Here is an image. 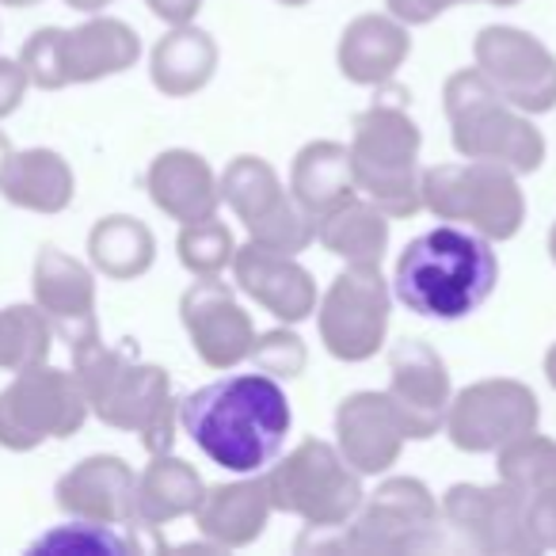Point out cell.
<instances>
[{"instance_id": "obj_1", "label": "cell", "mask_w": 556, "mask_h": 556, "mask_svg": "<svg viewBox=\"0 0 556 556\" xmlns=\"http://www.w3.org/2000/svg\"><path fill=\"white\" fill-rule=\"evenodd\" d=\"M179 427L225 472H263L294 427L290 396L270 374H232L179 401Z\"/></svg>"}, {"instance_id": "obj_2", "label": "cell", "mask_w": 556, "mask_h": 556, "mask_svg": "<svg viewBox=\"0 0 556 556\" xmlns=\"http://www.w3.org/2000/svg\"><path fill=\"white\" fill-rule=\"evenodd\" d=\"M500 255L492 240L465 225H439L408 240L393 270V298L408 313L454 325L495 294Z\"/></svg>"}, {"instance_id": "obj_3", "label": "cell", "mask_w": 556, "mask_h": 556, "mask_svg": "<svg viewBox=\"0 0 556 556\" xmlns=\"http://www.w3.org/2000/svg\"><path fill=\"white\" fill-rule=\"evenodd\" d=\"M73 374L85 389L88 412L100 424L138 434L149 457L176 446L179 404L172 396L168 370L141 363L130 348H108L103 340H92L73 348Z\"/></svg>"}, {"instance_id": "obj_4", "label": "cell", "mask_w": 556, "mask_h": 556, "mask_svg": "<svg viewBox=\"0 0 556 556\" xmlns=\"http://www.w3.org/2000/svg\"><path fill=\"white\" fill-rule=\"evenodd\" d=\"M442 545V503L416 477H389L374 495H363L358 510L336 530L305 526L298 553H363L412 556Z\"/></svg>"}, {"instance_id": "obj_5", "label": "cell", "mask_w": 556, "mask_h": 556, "mask_svg": "<svg viewBox=\"0 0 556 556\" xmlns=\"http://www.w3.org/2000/svg\"><path fill=\"white\" fill-rule=\"evenodd\" d=\"M348 149L358 194H366L389 217H412L424 210V199H419L424 134L404 108V96H386L358 111Z\"/></svg>"}, {"instance_id": "obj_6", "label": "cell", "mask_w": 556, "mask_h": 556, "mask_svg": "<svg viewBox=\"0 0 556 556\" xmlns=\"http://www.w3.org/2000/svg\"><path fill=\"white\" fill-rule=\"evenodd\" d=\"M442 108L450 118V141L465 161H495L518 176H530L545 164V138L530 123L533 115L503 100L477 65L457 70L442 85Z\"/></svg>"}, {"instance_id": "obj_7", "label": "cell", "mask_w": 556, "mask_h": 556, "mask_svg": "<svg viewBox=\"0 0 556 556\" xmlns=\"http://www.w3.org/2000/svg\"><path fill=\"white\" fill-rule=\"evenodd\" d=\"M141 39L126 20L88 16L77 27H42L20 50L27 80L42 92H62L70 85H96L103 77L134 70Z\"/></svg>"}, {"instance_id": "obj_8", "label": "cell", "mask_w": 556, "mask_h": 556, "mask_svg": "<svg viewBox=\"0 0 556 556\" xmlns=\"http://www.w3.org/2000/svg\"><path fill=\"white\" fill-rule=\"evenodd\" d=\"M419 199L439 222H454L488 240L518 237L526 222V194L518 172L495 161H454L419 172Z\"/></svg>"}, {"instance_id": "obj_9", "label": "cell", "mask_w": 556, "mask_h": 556, "mask_svg": "<svg viewBox=\"0 0 556 556\" xmlns=\"http://www.w3.org/2000/svg\"><path fill=\"white\" fill-rule=\"evenodd\" d=\"M270 507L282 515L302 518L313 530H336L343 526L363 503V477L343 462L336 442L305 439L287 457L263 469Z\"/></svg>"}, {"instance_id": "obj_10", "label": "cell", "mask_w": 556, "mask_h": 556, "mask_svg": "<svg viewBox=\"0 0 556 556\" xmlns=\"http://www.w3.org/2000/svg\"><path fill=\"white\" fill-rule=\"evenodd\" d=\"M88 416L77 374L50 363L27 366L0 389V446L27 454L50 439H73Z\"/></svg>"}, {"instance_id": "obj_11", "label": "cell", "mask_w": 556, "mask_h": 556, "mask_svg": "<svg viewBox=\"0 0 556 556\" xmlns=\"http://www.w3.org/2000/svg\"><path fill=\"white\" fill-rule=\"evenodd\" d=\"M393 290L381 263H348L317 302L320 343L340 363H370L389 336Z\"/></svg>"}, {"instance_id": "obj_12", "label": "cell", "mask_w": 556, "mask_h": 556, "mask_svg": "<svg viewBox=\"0 0 556 556\" xmlns=\"http://www.w3.org/2000/svg\"><path fill=\"white\" fill-rule=\"evenodd\" d=\"M222 202L244 222L248 240L275 252L298 255L317 240V222L294 202V194L282 187L278 172L263 156H232L217 176Z\"/></svg>"}, {"instance_id": "obj_13", "label": "cell", "mask_w": 556, "mask_h": 556, "mask_svg": "<svg viewBox=\"0 0 556 556\" xmlns=\"http://www.w3.org/2000/svg\"><path fill=\"white\" fill-rule=\"evenodd\" d=\"M538 424L541 401L526 381L484 378L450 396L442 431L462 454H500L515 439L538 431Z\"/></svg>"}, {"instance_id": "obj_14", "label": "cell", "mask_w": 556, "mask_h": 556, "mask_svg": "<svg viewBox=\"0 0 556 556\" xmlns=\"http://www.w3.org/2000/svg\"><path fill=\"white\" fill-rule=\"evenodd\" d=\"M472 65L507 103L526 115L556 111V54L538 39L510 24H492L472 42Z\"/></svg>"}, {"instance_id": "obj_15", "label": "cell", "mask_w": 556, "mask_h": 556, "mask_svg": "<svg viewBox=\"0 0 556 556\" xmlns=\"http://www.w3.org/2000/svg\"><path fill=\"white\" fill-rule=\"evenodd\" d=\"M442 526L484 556H533L541 545L526 526L522 503L507 484H454L442 495Z\"/></svg>"}, {"instance_id": "obj_16", "label": "cell", "mask_w": 556, "mask_h": 556, "mask_svg": "<svg viewBox=\"0 0 556 556\" xmlns=\"http://www.w3.org/2000/svg\"><path fill=\"white\" fill-rule=\"evenodd\" d=\"M179 320L191 340L194 355L210 370H232L248 363L255 348V325L248 309L237 302L229 282L217 278H194L191 287L179 298Z\"/></svg>"}, {"instance_id": "obj_17", "label": "cell", "mask_w": 556, "mask_h": 556, "mask_svg": "<svg viewBox=\"0 0 556 556\" xmlns=\"http://www.w3.org/2000/svg\"><path fill=\"white\" fill-rule=\"evenodd\" d=\"M389 404L408 442H427L442 431L454 386L442 355L424 340H404L389 351Z\"/></svg>"}, {"instance_id": "obj_18", "label": "cell", "mask_w": 556, "mask_h": 556, "mask_svg": "<svg viewBox=\"0 0 556 556\" xmlns=\"http://www.w3.org/2000/svg\"><path fill=\"white\" fill-rule=\"evenodd\" d=\"M31 294L42 317L50 320L54 336L65 343L80 348V343L100 340V317H96V270L80 263L77 255L62 252V248L47 244L35 255L31 270Z\"/></svg>"}, {"instance_id": "obj_19", "label": "cell", "mask_w": 556, "mask_h": 556, "mask_svg": "<svg viewBox=\"0 0 556 556\" xmlns=\"http://www.w3.org/2000/svg\"><path fill=\"white\" fill-rule=\"evenodd\" d=\"M232 278H237L240 294H248L282 325H302L317 313V278L309 275V267L298 263V255L248 240V244H237Z\"/></svg>"}, {"instance_id": "obj_20", "label": "cell", "mask_w": 556, "mask_h": 556, "mask_svg": "<svg viewBox=\"0 0 556 556\" xmlns=\"http://www.w3.org/2000/svg\"><path fill=\"white\" fill-rule=\"evenodd\" d=\"M58 510L80 522L134 526L138 522V472L115 454L77 462L54 488Z\"/></svg>"}, {"instance_id": "obj_21", "label": "cell", "mask_w": 556, "mask_h": 556, "mask_svg": "<svg viewBox=\"0 0 556 556\" xmlns=\"http://www.w3.org/2000/svg\"><path fill=\"white\" fill-rule=\"evenodd\" d=\"M404 427L386 393H351L336 408V450L358 477H381L401 462Z\"/></svg>"}, {"instance_id": "obj_22", "label": "cell", "mask_w": 556, "mask_h": 556, "mask_svg": "<svg viewBox=\"0 0 556 556\" xmlns=\"http://www.w3.org/2000/svg\"><path fill=\"white\" fill-rule=\"evenodd\" d=\"M495 457H500V480L522 503L526 526L541 553L556 548V439L530 431Z\"/></svg>"}, {"instance_id": "obj_23", "label": "cell", "mask_w": 556, "mask_h": 556, "mask_svg": "<svg viewBox=\"0 0 556 556\" xmlns=\"http://www.w3.org/2000/svg\"><path fill=\"white\" fill-rule=\"evenodd\" d=\"M270 515V495L263 472H248L229 484H214L202 492V503L194 507V526L214 548H248L263 538Z\"/></svg>"}, {"instance_id": "obj_24", "label": "cell", "mask_w": 556, "mask_h": 556, "mask_svg": "<svg viewBox=\"0 0 556 556\" xmlns=\"http://www.w3.org/2000/svg\"><path fill=\"white\" fill-rule=\"evenodd\" d=\"M146 191L164 217L179 225L206 222L222 210V191L210 161L194 149H164L146 172Z\"/></svg>"}, {"instance_id": "obj_25", "label": "cell", "mask_w": 556, "mask_h": 556, "mask_svg": "<svg viewBox=\"0 0 556 556\" xmlns=\"http://www.w3.org/2000/svg\"><path fill=\"white\" fill-rule=\"evenodd\" d=\"M412 54V35L389 12H366L355 16L340 35L336 47V65H340L343 80L358 88H381L396 77Z\"/></svg>"}, {"instance_id": "obj_26", "label": "cell", "mask_w": 556, "mask_h": 556, "mask_svg": "<svg viewBox=\"0 0 556 556\" xmlns=\"http://www.w3.org/2000/svg\"><path fill=\"white\" fill-rule=\"evenodd\" d=\"M217 42L210 31L191 24H176L149 54V80L168 100H187L202 92L217 73Z\"/></svg>"}, {"instance_id": "obj_27", "label": "cell", "mask_w": 556, "mask_h": 556, "mask_svg": "<svg viewBox=\"0 0 556 556\" xmlns=\"http://www.w3.org/2000/svg\"><path fill=\"white\" fill-rule=\"evenodd\" d=\"M290 194L305 214L317 222L340 202L355 199V168H351V149L343 141H309L298 149L294 168H290Z\"/></svg>"}, {"instance_id": "obj_28", "label": "cell", "mask_w": 556, "mask_h": 556, "mask_svg": "<svg viewBox=\"0 0 556 556\" xmlns=\"http://www.w3.org/2000/svg\"><path fill=\"white\" fill-rule=\"evenodd\" d=\"M0 194L31 214H62L77 194V176L54 149H24V153H12L9 168L0 176Z\"/></svg>"}, {"instance_id": "obj_29", "label": "cell", "mask_w": 556, "mask_h": 556, "mask_svg": "<svg viewBox=\"0 0 556 556\" xmlns=\"http://www.w3.org/2000/svg\"><path fill=\"white\" fill-rule=\"evenodd\" d=\"M202 484L199 469L184 457L153 454V462L146 465V472L138 477V522L149 530L176 522V518L194 515V507L202 503Z\"/></svg>"}, {"instance_id": "obj_30", "label": "cell", "mask_w": 556, "mask_h": 556, "mask_svg": "<svg viewBox=\"0 0 556 556\" xmlns=\"http://www.w3.org/2000/svg\"><path fill=\"white\" fill-rule=\"evenodd\" d=\"M88 263L111 282H134L156 263V237L141 217L108 214L88 232Z\"/></svg>"}, {"instance_id": "obj_31", "label": "cell", "mask_w": 556, "mask_h": 556, "mask_svg": "<svg viewBox=\"0 0 556 556\" xmlns=\"http://www.w3.org/2000/svg\"><path fill=\"white\" fill-rule=\"evenodd\" d=\"M317 240L343 263H381L389 252V214L366 194H355L317 217Z\"/></svg>"}, {"instance_id": "obj_32", "label": "cell", "mask_w": 556, "mask_h": 556, "mask_svg": "<svg viewBox=\"0 0 556 556\" xmlns=\"http://www.w3.org/2000/svg\"><path fill=\"white\" fill-rule=\"evenodd\" d=\"M54 328L39 305H9L0 309V370L20 374L27 366L50 363Z\"/></svg>"}, {"instance_id": "obj_33", "label": "cell", "mask_w": 556, "mask_h": 556, "mask_svg": "<svg viewBox=\"0 0 556 556\" xmlns=\"http://www.w3.org/2000/svg\"><path fill=\"white\" fill-rule=\"evenodd\" d=\"M141 522L134 526H103V522H80L73 518V526L47 533L42 541H35V553H73V556H126L141 553L138 541Z\"/></svg>"}, {"instance_id": "obj_34", "label": "cell", "mask_w": 556, "mask_h": 556, "mask_svg": "<svg viewBox=\"0 0 556 556\" xmlns=\"http://www.w3.org/2000/svg\"><path fill=\"white\" fill-rule=\"evenodd\" d=\"M176 252H179V263H184L194 278H217V275H225V267H232L237 237H232V229L222 217H206V222L179 225Z\"/></svg>"}, {"instance_id": "obj_35", "label": "cell", "mask_w": 556, "mask_h": 556, "mask_svg": "<svg viewBox=\"0 0 556 556\" xmlns=\"http://www.w3.org/2000/svg\"><path fill=\"white\" fill-rule=\"evenodd\" d=\"M252 363H255V370L270 374L275 381H294V378H302L305 366H309V351H305L302 336L294 332V325L270 328V332L255 336Z\"/></svg>"}, {"instance_id": "obj_36", "label": "cell", "mask_w": 556, "mask_h": 556, "mask_svg": "<svg viewBox=\"0 0 556 556\" xmlns=\"http://www.w3.org/2000/svg\"><path fill=\"white\" fill-rule=\"evenodd\" d=\"M457 4H465V0H386L389 16H396L404 27H427Z\"/></svg>"}, {"instance_id": "obj_37", "label": "cell", "mask_w": 556, "mask_h": 556, "mask_svg": "<svg viewBox=\"0 0 556 556\" xmlns=\"http://www.w3.org/2000/svg\"><path fill=\"white\" fill-rule=\"evenodd\" d=\"M27 88H31V80H27L24 65L12 62V58H0V118L16 115Z\"/></svg>"}, {"instance_id": "obj_38", "label": "cell", "mask_w": 556, "mask_h": 556, "mask_svg": "<svg viewBox=\"0 0 556 556\" xmlns=\"http://www.w3.org/2000/svg\"><path fill=\"white\" fill-rule=\"evenodd\" d=\"M146 4H149V12H153L156 20H164L168 27L191 24L202 9V0H146Z\"/></svg>"}, {"instance_id": "obj_39", "label": "cell", "mask_w": 556, "mask_h": 556, "mask_svg": "<svg viewBox=\"0 0 556 556\" xmlns=\"http://www.w3.org/2000/svg\"><path fill=\"white\" fill-rule=\"evenodd\" d=\"M70 9H77V12H88V16H96V12H103L108 4H115V0H65Z\"/></svg>"}, {"instance_id": "obj_40", "label": "cell", "mask_w": 556, "mask_h": 556, "mask_svg": "<svg viewBox=\"0 0 556 556\" xmlns=\"http://www.w3.org/2000/svg\"><path fill=\"white\" fill-rule=\"evenodd\" d=\"M12 153H16V149H12V141H9V134L0 130V176H4V168H9V161H12Z\"/></svg>"}, {"instance_id": "obj_41", "label": "cell", "mask_w": 556, "mask_h": 556, "mask_svg": "<svg viewBox=\"0 0 556 556\" xmlns=\"http://www.w3.org/2000/svg\"><path fill=\"white\" fill-rule=\"evenodd\" d=\"M545 381L553 386V393H556V343L548 348V355H545Z\"/></svg>"}, {"instance_id": "obj_42", "label": "cell", "mask_w": 556, "mask_h": 556, "mask_svg": "<svg viewBox=\"0 0 556 556\" xmlns=\"http://www.w3.org/2000/svg\"><path fill=\"white\" fill-rule=\"evenodd\" d=\"M4 9H35V4H42V0H0Z\"/></svg>"}, {"instance_id": "obj_43", "label": "cell", "mask_w": 556, "mask_h": 556, "mask_svg": "<svg viewBox=\"0 0 556 556\" xmlns=\"http://www.w3.org/2000/svg\"><path fill=\"white\" fill-rule=\"evenodd\" d=\"M480 4H495V9H515V4H522V0H480Z\"/></svg>"}, {"instance_id": "obj_44", "label": "cell", "mask_w": 556, "mask_h": 556, "mask_svg": "<svg viewBox=\"0 0 556 556\" xmlns=\"http://www.w3.org/2000/svg\"><path fill=\"white\" fill-rule=\"evenodd\" d=\"M548 260L556 263V222H553V229H548Z\"/></svg>"}, {"instance_id": "obj_45", "label": "cell", "mask_w": 556, "mask_h": 556, "mask_svg": "<svg viewBox=\"0 0 556 556\" xmlns=\"http://www.w3.org/2000/svg\"><path fill=\"white\" fill-rule=\"evenodd\" d=\"M278 4H287V9H305L309 0H278Z\"/></svg>"}]
</instances>
